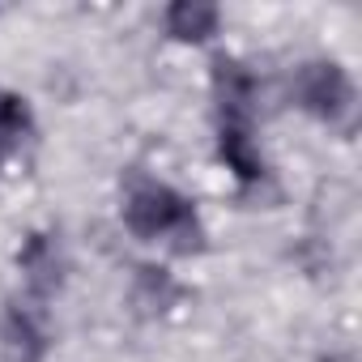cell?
I'll return each mask as SVG.
<instances>
[{
	"label": "cell",
	"instance_id": "cell-1",
	"mask_svg": "<svg viewBox=\"0 0 362 362\" xmlns=\"http://www.w3.org/2000/svg\"><path fill=\"white\" fill-rule=\"evenodd\" d=\"M124 226L136 239H166L175 252H201V222L188 197L158 179H132L124 192Z\"/></svg>",
	"mask_w": 362,
	"mask_h": 362
},
{
	"label": "cell",
	"instance_id": "cell-2",
	"mask_svg": "<svg viewBox=\"0 0 362 362\" xmlns=\"http://www.w3.org/2000/svg\"><path fill=\"white\" fill-rule=\"evenodd\" d=\"M298 103L324 124H349L354 115V81L337 60H311L298 69Z\"/></svg>",
	"mask_w": 362,
	"mask_h": 362
},
{
	"label": "cell",
	"instance_id": "cell-3",
	"mask_svg": "<svg viewBox=\"0 0 362 362\" xmlns=\"http://www.w3.org/2000/svg\"><path fill=\"white\" fill-rule=\"evenodd\" d=\"M52 345L47 311L39 298H22L5 307L0 320V362H43Z\"/></svg>",
	"mask_w": 362,
	"mask_h": 362
},
{
	"label": "cell",
	"instance_id": "cell-4",
	"mask_svg": "<svg viewBox=\"0 0 362 362\" xmlns=\"http://www.w3.org/2000/svg\"><path fill=\"white\" fill-rule=\"evenodd\" d=\"M214 103H218V124L252 128V119H256V77L243 60H235V56L214 60Z\"/></svg>",
	"mask_w": 362,
	"mask_h": 362
},
{
	"label": "cell",
	"instance_id": "cell-5",
	"mask_svg": "<svg viewBox=\"0 0 362 362\" xmlns=\"http://www.w3.org/2000/svg\"><path fill=\"white\" fill-rule=\"evenodd\" d=\"M18 269H22V277H26L30 298L47 303V298L64 286V269H69V264H64V252H60L56 235L35 230V235H26V243L18 247Z\"/></svg>",
	"mask_w": 362,
	"mask_h": 362
},
{
	"label": "cell",
	"instance_id": "cell-6",
	"mask_svg": "<svg viewBox=\"0 0 362 362\" xmlns=\"http://www.w3.org/2000/svg\"><path fill=\"white\" fill-rule=\"evenodd\" d=\"M162 22L175 43H209L218 35L222 13H218V5H205V0H175Z\"/></svg>",
	"mask_w": 362,
	"mask_h": 362
},
{
	"label": "cell",
	"instance_id": "cell-7",
	"mask_svg": "<svg viewBox=\"0 0 362 362\" xmlns=\"http://www.w3.org/2000/svg\"><path fill=\"white\" fill-rule=\"evenodd\" d=\"M218 153L235 170L239 184H260V179H264V158H260V149L252 141V128L218 124Z\"/></svg>",
	"mask_w": 362,
	"mask_h": 362
},
{
	"label": "cell",
	"instance_id": "cell-8",
	"mask_svg": "<svg viewBox=\"0 0 362 362\" xmlns=\"http://www.w3.org/2000/svg\"><path fill=\"white\" fill-rule=\"evenodd\" d=\"M175 298H179V286H175V277L166 269H158V264H141L136 269V277H132V307L141 315H162Z\"/></svg>",
	"mask_w": 362,
	"mask_h": 362
},
{
	"label": "cell",
	"instance_id": "cell-9",
	"mask_svg": "<svg viewBox=\"0 0 362 362\" xmlns=\"http://www.w3.org/2000/svg\"><path fill=\"white\" fill-rule=\"evenodd\" d=\"M35 132V115H30V103L22 94H9L0 90V153L18 149L22 141H30Z\"/></svg>",
	"mask_w": 362,
	"mask_h": 362
},
{
	"label": "cell",
	"instance_id": "cell-10",
	"mask_svg": "<svg viewBox=\"0 0 362 362\" xmlns=\"http://www.w3.org/2000/svg\"><path fill=\"white\" fill-rule=\"evenodd\" d=\"M320 362H354L349 354H332V358H320Z\"/></svg>",
	"mask_w": 362,
	"mask_h": 362
}]
</instances>
